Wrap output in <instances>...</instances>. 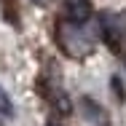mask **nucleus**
Listing matches in <instances>:
<instances>
[{
  "label": "nucleus",
  "instance_id": "obj_4",
  "mask_svg": "<svg viewBox=\"0 0 126 126\" xmlns=\"http://www.w3.org/2000/svg\"><path fill=\"white\" fill-rule=\"evenodd\" d=\"M113 91H115V97H118V99H124V86H121V78H113Z\"/></svg>",
  "mask_w": 126,
  "mask_h": 126
},
{
  "label": "nucleus",
  "instance_id": "obj_5",
  "mask_svg": "<svg viewBox=\"0 0 126 126\" xmlns=\"http://www.w3.org/2000/svg\"><path fill=\"white\" fill-rule=\"evenodd\" d=\"M38 3H46V0H38Z\"/></svg>",
  "mask_w": 126,
  "mask_h": 126
},
{
  "label": "nucleus",
  "instance_id": "obj_3",
  "mask_svg": "<svg viewBox=\"0 0 126 126\" xmlns=\"http://www.w3.org/2000/svg\"><path fill=\"white\" fill-rule=\"evenodd\" d=\"M54 107H56V110H59L62 115H67V113L73 110V107H70V102H67V97H64V94H59V97H54Z\"/></svg>",
  "mask_w": 126,
  "mask_h": 126
},
{
  "label": "nucleus",
  "instance_id": "obj_2",
  "mask_svg": "<svg viewBox=\"0 0 126 126\" xmlns=\"http://www.w3.org/2000/svg\"><path fill=\"white\" fill-rule=\"evenodd\" d=\"M0 115H3V118H11V115H14V102L5 94L3 86H0Z\"/></svg>",
  "mask_w": 126,
  "mask_h": 126
},
{
  "label": "nucleus",
  "instance_id": "obj_1",
  "mask_svg": "<svg viewBox=\"0 0 126 126\" xmlns=\"http://www.w3.org/2000/svg\"><path fill=\"white\" fill-rule=\"evenodd\" d=\"M91 16V0H64V19L73 24H83Z\"/></svg>",
  "mask_w": 126,
  "mask_h": 126
}]
</instances>
